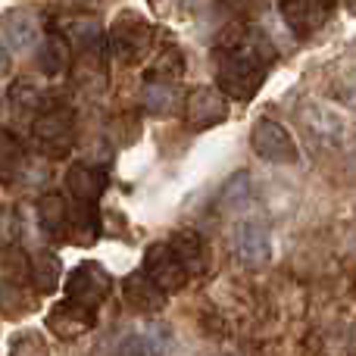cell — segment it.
<instances>
[{
  "mask_svg": "<svg viewBox=\"0 0 356 356\" xmlns=\"http://www.w3.org/2000/svg\"><path fill=\"white\" fill-rule=\"evenodd\" d=\"M275 56V44L269 41V35L263 29L247 22L232 25V29L222 31L213 47L216 88L225 97L253 100L257 91L263 88Z\"/></svg>",
  "mask_w": 356,
  "mask_h": 356,
  "instance_id": "obj_1",
  "label": "cell"
},
{
  "mask_svg": "<svg viewBox=\"0 0 356 356\" xmlns=\"http://www.w3.org/2000/svg\"><path fill=\"white\" fill-rule=\"evenodd\" d=\"M154 44V25L138 10H122L106 31V47L125 66H138Z\"/></svg>",
  "mask_w": 356,
  "mask_h": 356,
  "instance_id": "obj_2",
  "label": "cell"
},
{
  "mask_svg": "<svg viewBox=\"0 0 356 356\" xmlns=\"http://www.w3.org/2000/svg\"><path fill=\"white\" fill-rule=\"evenodd\" d=\"M31 138H35L38 150H44L47 156H56V160H60L63 154H69V147H72V141H75L72 110L54 106V110L38 113L35 125H31Z\"/></svg>",
  "mask_w": 356,
  "mask_h": 356,
  "instance_id": "obj_3",
  "label": "cell"
},
{
  "mask_svg": "<svg viewBox=\"0 0 356 356\" xmlns=\"http://www.w3.org/2000/svg\"><path fill=\"white\" fill-rule=\"evenodd\" d=\"M113 294V275L100 263H79L66 278V300L97 309Z\"/></svg>",
  "mask_w": 356,
  "mask_h": 356,
  "instance_id": "obj_4",
  "label": "cell"
},
{
  "mask_svg": "<svg viewBox=\"0 0 356 356\" xmlns=\"http://www.w3.org/2000/svg\"><path fill=\"white\" fill-rule=\"evenodd\" d=\"M250 147H253V154L269 163H297L300 160L294 135H291L282 122H275V119H257V122H253Z\"/></svg>",
  "mask_w": 356,
  "mask_h": 356,
  "instance_id": "obj_5",
  "label": "cell"
},
{
  "mask_svg": "<svg viewBox=\"0 0 356 356\" xmlns=\"http://www.w3.org/2000/svg\"><path fill=\"white\" fill-rule=\"evenodd\" d=\"M144 275L150 278V282L156 284V288L163 291V294H178V291L188 284V269H184L181 263H178V257L172 253V247L163 244V241H156V244H150L147 250H144Z\"/></svg>",
  "mask_w": 356,
  "mask_h": 356,
  "instance_id": "obj_6",
  "label": "cell"
},
{
  "mask_svg": "<svg viewBox=\"0 0 356 356\" xmlns=\"http://www.w3.org/2000/svg\"><path fill=\"white\" fill-rule=\"evenodd\" d=\"M181 113H184V122H188L194 131H207V129L222 125L228 119V97L219 91V88L200 85L184 97Z\"/></svg>",
  "mask_w": 356,
  "mask_h": 356,
  "instance_id": "obj_7",
  "label": "cell"
},
{
  "mask_svg": "<svg viewBox=\"0 0 356 356\" xmlns=\"http://www.w3.org/2000/svg\"><path fill=\"white\" fill-rule=\"evenodd\" d=\"M338 10V0H278L284 25L297 38H313Z\"/></svg>",
  "mask_w": 356,
  "mask_h": 356,
  "instance_id": "obj_8",
  "label": "cell"
},
{
  "mask_svg": "<svg viewBox=\"0 0 356 356\" xmlns=\"http://www.w3.org/2000/svg\"><path fill=\"white\" fill-rule=\"evenodd\" d=\"M234 253L244 266L259 269L272 259V234L259 219H244L234 228Z\"/></svg>",
  "mask_w": 356,
  "mask_h": 356,
  "instance_id": "obj_9",
  "label": "cell"
},
{
  "mask_svg": "<svg viewBox=\"0 0 356 356\" xmlns=\"http://www.w3.org/2000/svg\"><path fill=\"white\" fill-rule=\"evenodd\" d=\"M97 325V309H88L81 303L72 300H63L50 309L47 316V328L56 334L60 341H79L85 338L91 328Z\"/></svg>",
  "mask_w": 356,
  "mask_h": 356,
  "instance_id": "obj_10",
  "label": "cell"
},
{
  "mask_svg": "<svg viewBox=\"0 0 356 356\" xmlns=\"http://www.w3.org/2000/svg\"><path fill=\"white\" fill-rule=\"evenodd\" d=\"M122 297L129 303V309H135L138 316H160L166 309L169 297L150 282L144 272H131L122 282Z\"/></svg>",
  "mask_w": 356,
  "mask_h": 356,
  "instance_id": "obj_11",
  "label": "cell"
},
{
  "mask_svg": "<svg viewBox=\"0 0 356 356\" xmlns=\"http://www.w3.org/2000/svg\"><path fill=\"white\" fill-rule=\"evenodd\" d=\"M110 172L104 166H91V163H72L66 172V188L75 197V203H97L104 197Z\"/></svg>",
  "mask_w": 356,
  "mask_h": 356,
  "instance_id": "obj_12",
  "label": "cell"
},
{
  "mask_svg": "<svg viewBox=\"0 0 356 356\" xmlns=\"http://www.w3.org/2000/svg\"><path fill=\"white\" fill-rule=\"evenodd\" d=\"M172 347V328L166 322H154L144 332H135L119 344L116 356H166Z\"/></svg>",
  "mask_w": 356,
  "mask_h": 356,
  "instance_id": "obj_13",
  "label": "cell"
},
{
  "mask_svg": "<svg viewBox=\"0 0 356 356\" xmlns=\"http://www.w3.org/2000/svg\"><path fill=\"white\" fill-rule=\"evenodd\" d=\"M0 35L13 54H25L38 41V19L31 10H10L0 16Z\"/></svg>",
  "mask_w": 356,
  "mask_h": 356,
  "instance_id": "obj_14",
  "label": "cell"
},
{
  "mask_svg": "<svg viewBox=\"0 0 356 356\" xmlns=\"http://www.w3.org/2000/svg\"><path fill=\"white\" fill-rule=\"evenodd\" d=\"M166 244L172 247V253L178 257V263L188 269V275H200V272L207 269V263H209L207 241H203L194 228H181V232H175Z\"/></svg>",
  "mask_w": 356,
  "mask_h": 356,
  "instance_id": "obj_15",
  "label": "cell"
},
{
  "mask_svg": "<svg viewBox=\"0 0 356 356\" xmlns=\"http://www.w3.org/2000/svg\"><path fill=\"white\" fill-rule=\"evenodd\" d=\"M144 110L150 113V116H172L178 110V104H181V97H178V81H166V79H150V75H144Z\"/></svg>",
  "mask_w": 356,
  "mask_h": 356,
  "instance_id": "obj_16",
  "label": "cell"
},
{
  "mask_svg": "<svg viewBox=\"0 0 356 356\" xmlns=\"http://www.w3.org/2000/svg\"><path fill=\"white\" fill-rule=\"evenodd\" d=\"M97 238H100L97 203H79L75 209H69L66 241H72V244H97Z\"/></svg>",
  "mask_w": 356,
  "mask_h": 356,
  "instance_id": "obj_17",
  "label": "cell"
},
{
  "mask_svg": "<svg viewBox=\"0 0 356 356\" xmlns=\"http://www.w3.org/2000/svg\"><path fill=\"white\" fill-rule=\"evenodd\" d=\"M35 60H38V69H41L44 75H63V72H69V63H72V47H69V38L47 35L41 41V47H38Z\"/></svg>",
  "mask_w": 356,
  "mask_h": 356,
  "instance_id": "obj_18",
  "label": "cell"
},
{
  "mask_svg": "<svg viewBox=\"0 0 356 356\" xmlns=\"http://www.w3.org/2000/svg\"><path fill=\"white\" fill-rule=\"evenodd\" d=\"M60 278H63V266H60V257L50 250H41L35 259H31V288L41 294H54L60 288Z\"/></svg>",
  "mask_w": 356,
  "mask_h": 356,
  "instance_id": "obj_19",
  "label": "cell"
},
{
  "mask_svg": "<svg viewBox=\"0 0 356 356\" xmlns=\"http://www.w3.org/2000/svg\"><path fill=\"white\" fill-rule=\"evenodd\" d=\"M38 222L47 234L54 238H66V225H69V203L63 200V194H44L38 200Z\"/></svg>",
  "mask_w": 356,
  "mask_h": 356,
  "instance_id": "obj_20",
  "label": "cell"
},
{
  "mask_svg": "<svg viewBox=\"0 0 356 356\" xmlns=\"http://www.w3.org/2000/svg\"><path fill=\"white\" fill-rule=\"evenodd\" d=\"M38 307V291L29 284H0V313L10 319H22Z\"/></svg>",
  "mask_w": 356,
  "mask_h": 356,
  "instance_id": "obj_21",
  "label": "cell"
},
{
  "mask_svg": "<svg viewBox=\"0 0 356 356\" xmlns=\"http://www.w3.org/2000/svg\"><path fill=\"white\" fill-rule=\"evenodd\" d=\"M0 275L6 284H25L31 278V259L19 244H3L0 247Z\"/></svg>",
  "mask_w": 356,
  "mask_h": 356,
  "instance_id": "obj_22",
  "label": "cell"
},
{
  "mask_svg": "<svg viewBox=\"0 0 356 356\" xmlns=\"http://www.w3.org/2000/svg\"><path fill=\"white\" fill-rule=\"evenodd\" d=\"M247 200H250V172H234L216 194V209L219 213H238V207H244Z\"/></svg>",
  "mask_w": 356,
  "mask_h": 356,
  "instance_id": "obj_23",
  "label": "cell"
},
{
  "mask_svg": "<svg viewBox=\"0 0 356 356\" xmlns=\"http://www.w3.org/2000/svg\"><path fill=\"white\" fill-rule=\"evenodd\" d=\"M303 122H307V129L313 131V135H319L322 141H334V138H341V119L334 116L328 106L322 104H309L307 110H303Z\"/></svg>",
  "mask_w": 356,
  "mask_h": 356,
  "instance_id": "obj_24",
  "label": "cell"
},
{
  "mask_svg": "<svg viewBox=\"0 0 356 356\" xmlns=\"http://www.w3.org/2000/svg\"><path fill=\"white\" fill-rule=\"evenodd\" d=\"M10 106L16 113H22V116H35L38 106H41V88H38L31 79L13 81V88H10Z\"/></svg>",
  "mask_w": 356,
  "mask_h": 356,
  "instance_id": "obj_25",
  "label": "cell"
},
{
  "mask_svg": "<svg viewBox=\"0 0 356 356\" xmlns=\"http://www.w3.org/2000/svg\"><path fill=\"white\" fill-rule=\"evenodd\" d=\"M22 169V147L10 131L0 129V184H10Z\"/></svg>",
  "mask_w": 356,
  "mask_h": 356,
  "instance_id": "obj_26",
  "label": "cell"
},
{
  "mask_svg": "<svg viewBox=\"0 0 356 356\" xmlns=\"http://www.w3.org/2000/svg\"><path fill=\"white\" fill-rule=\"evenodd\" d=\"M150 79H166V81H181L184 75V56L178 47H166L160 54V60H156L154 69H147Z\"/></svg>",
  "mask_w": 356,
  "mask_h": 356,
  "instance_id": "obj_27",
  "label": "cell"
},
{
  "mask_svg": "<svg viewBox=\"0 0 356 356\" xmlns=\"http://www.w3.org/2000/svg\"><path fill=\"white\" fill-rule=\"evenodd\" d=\"M10 356H50V350H47V341L38 332H22L13 341Z\"/></svg>",
  "mask_w": 356,
  "mask_h": 356,
  "instance_id": "obj_28",
  "label": "cell"
},
{
  "mask_svg": "<svg viewBox=\"0 0 356 356\" xmlns=\"http://www.w3.org/2000/svg\"><path fill=\"white\" fill-rule=\"evenodd\" d=\"M6 69H10V56H6V50L0 47V75H3Z\"/></svg>",
  "mask_w": 356,
  "mask_h": 356,
  "instance_id": "obj_29",
  "label": "cell"
},
{
  "mask_svg": "<svg viewBox=\"0 0 356 356\" xmlns=\"http://www.w3.org/2000/svg\"><path fill=\"white\" fill-rule=\"evenodd\" d=\"M219 3H225V6H228V10H238V6H244V3H247V0H219Z\"/></svg>",
  "mask_w": 356,
  "mask_h": 356,
  "instance_id": "obj_30",
  "label": "cell"
}]
</instances>
